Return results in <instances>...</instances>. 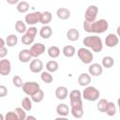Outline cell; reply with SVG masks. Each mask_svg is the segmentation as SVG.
<instances>
[{
    "label": "cell",
    "instance_id": "6da1fadb",
    "mask_svg": "<svg viewBox=\"0 0 120 120\" xmlns=\"http://www.w3.org/2000/svg\"><path fill=\"white\" fill-rule=\"evenodd\" d=\"M109 28L108 21L105 19L96 20L92 22H83V29L87 33H94V34H101L107 31Z\"/></svg>",
    "mask_w": 120,
    "mask_h": 120
},
{
    "label": "cell",
    "instance_id": "7a4b0ae2",
    "mask_svg": "<svg viewBox=\"0 0 120 120\" xmlns=\"http://www.w3.org/2000/svg\"><path fill=\"white\" fill-rule=\"evenodd\" d=\"M85 48L92 50L94 52H100L103 50V42L102 39L98 36H87L82 40Z\"/></svg>",
    "mask_w": 120,
    "mask_h": 120
},
{
    "label": "cell",
    "instance_id": "3957f363",
    "mask_svg": "<svg viewBox=\"0 0 120 120\" xmlns=\"http://www.w3.org/2000/svg\"><path fill=\"white\" fill-rule=\"evenodd\" d=\"M69 101L71 109H82V93L78 89L72 90L69 94Z\"/></svg>",
    "mask_w": 120,
    "mask_h": 120
},
{
    "label": "cell",
    "instance_id": "277c9868",
    "mask_svg": "<svg viewBox=\"0 0 120 120\" xmlns=\"http://www.w3.org/2000/svg\"><path fill=\"white\" fill-rule=\"evenodd\" d=\"M100 96V92L98 88L92 85L86 86L82 91V98L87 101H96Z\"/></svg>",
    "mask_w": 120,
    "mask_h": 120
},
{
    "label": "cell",
    "instance_id": "5b68a950",
    "mask_svg": "<svg viewBox=\"0 0 120 120\" xmlns=\"http://www.w3.org/2000/svg\"><path fill=\"white\" fill-rule=\"evenodd\" d=\"M77 55L79 57V59L85 65H88V64H91L93 59H94V55H93V52L87 49V48H80L78 51H77Z\"/></svg>",
    "mask_w": 120,
    "mask_h": 120
},
{
    "label": "cell",
    "instance_id": "8992f818",
    "mask_svg": "<svg viewBox=\"0 0 120 120\" xmlns=\"http://www.w3.org/2000/svg\"><path fill=\"white\" fill-rule=\"evenodd\" d=\"M22 88L24 94L32 97L35 93H37L40 89V86L36 82H23Z\"/></svg>",
    "mask_w": 120,
    "mask_h": 120
},
{
    "label": "cell",
    "instance_id": "52a82bcc",
    "mask_svg": "<svg viewBox=\"0 0 120 120\" xmlns=\"http://www.w3.org/2000/svg\"><path fill=\"white\" fill-rule=\"evenodd\" d=\"M98 13V8L95 5H90L87 7L84 12V22H92L97 19V15Z\"/></svg>",
    "mask_w": 120,
    "mask_h": 120
},
{
    "label": "cell",
    "instance_id": "ba28073f",
    "mask_svg": "<svg viewBox=\"0 0 120 120\" xmlns=\"http://www.w3.org/2000/svg\"><path fill=\"white\" fill-rule=\"evenodd\" d=\"M40 17H41V12L40 11H33L25 15L24 18V22L29 24L30 26H34L38 22H40Z\"/></svg>",
    "mask_w": 120,
    "mask_h": 120
},
{
    "label": "cell",
    "instance_id": "9c48e42d",
    "mask_svg": "<svg viewBox=\"0 0 120 120\" xmlns=\"http://www.w3.org/2000/svg\"><path fill=\"white\" fill-rule=\"evenodd\" d=\"M45 45L41 42H37V43H34L31 48H30V52H31V55L32 57L34 58H38V56H40L41 54H43L45 52Z\"/></svg>",
    "mask_w": 120,
    "mask_h": 120
},
{
    "label": "cell",
    "instance_id": "30bf717a",
    "mask_svg": "<svg viewBox=\"0 0 120 120\" xmlns=\"http://www.w3.org/2000/svg\"><path fill=\"white\" fill-rule=\"evenodd\" d=\"M11 71V63L8 59L4 58L0 60V75L8 76Z\"/></svg>",
    "mask_w": 120,
    "mask_h": 120
},
{
    "label": "cell",
    "instance_id": "8fae6325",
    "mask_svg": "<svg viewBox=\"0 0 120 120\" xmlns=\"http://www.w3.org/2000/svg\"><path fill=\"white\" fill-rule=\"evenodd\" d=\"M29 68L31 70V72L33 73H39L42 72L43 69V63L40 59L38 58H34L33 60L30 61V66Z\"/></svg>",
    "mask_w": 120,
    "mask_h": 120
},
{
    "label": "cell",
    "instance_id": "7c38bea8",
    "mask_svg": "<svg viewBox=\"0 0 120 120\" xmlns=\"http://www.w3.org/2000/svg\"><path fill=\"white\" fill-rule=\"evenodd\" d=\"M88 72H89L90 76L98 77V76H100L102 74L103 68L98 63H92V64H90V66L88 68Z\"/></svg>",
    "mask_w": 120,
    "mask_h": 120
},
{
    "label": "cell",
    "instance_id": "4fadbf2b",
    "mask_svg": "<svg viewBox=\"0 0 120 120\" xmlns=\"http://www.w3.org/2000/svg\"><path fill=\"white\" fill-rule=\"evenodd\" d=\"M119 43V38L116 34H109L105 38V45L109 48H113Z\"/></svg>",
    "mask_w": 120,
    "mask_h": 120
},
{
    "label": "cell",
    "instance_id": "5bb4252c",
    "mask_svg": "<svg viewBox=\"0 0 120 120\" xmlns=\"http://www.w3.org/2000/svg\"><path fill=\"white\" fill-rule=\"evenodd\" d=\"M18 58L22 63H28L32 60L33 57L28 49H23V50L20 51V52L18 54Z\"/></svg>",
    "mask_w": 120,
    "mask_h": 120
},
{
    "label": "cell",
    "instance_id": "9a60e30c",
    "mask_svg": "<svg viewBox=\"0 0 120 120\" xmlns=\"http://www.w3.org/2000/svg\"><path fill=\"white\" fill-rule=\"evenodd\" d=\"M91 81H92V78L89 75V73L83 72V73H81L79 75V77H78V83L81 86H84V87L88 86L90 84Z\"/></svg>",
    "mask_w": 120,
    "mask_h": 120
},
{
    "label": "cell",
    "instance_id": "2e32d148",
    "mask_svg": "<svg viewBox=\"0 0 120 120\" xmlns=\"http://www.w3.org/2000/svg\"><path fill=\"white\" fill-rule=\"evenodd\" d=\"M56 112L59 116H63V117H67L69 113H70V109L68 107L67 104L65 103H60L56 106Z\"/></svg>",
    "mask_w": 120,
    "mask_h": 120
},
{
    "label": "cell",
    "instance_id": "e0dca14e",
    "mask_svg": "<svg viewBox=\"0 0 120 120\" xmlns=\"http://www.w3.org/2000/svg\"><path fill=\"white\" fill-rule=\"evenodd\" d=\"M68 91L66 86L61 85L55 89V97L60 100H63L66 98H68Z\"/></svg>",
    "mask_w": 120,
    "mask_h": 120
},
{
    "label": "cell",
    "instance_id": "ac0fdd59",
    "mask_svg": "<svg viewBox=\"0 0 120 120\" xmlns=\"http://www.w3.org/2000/svg\"><path fill=\"white\" fill-rule=\"evenodd\" d=\"M56 15L60 20H68L70 18V10L67 8H59L56 10Z\"/></svg>",
    "mask_w": 120,
    "mask_h": 120
},
{
    "label": "cell",
    "instance_id": "d6986e66",
    "mask_svg": "<svg viewBox=\"0 0 120 120\" xmlns=\"http://www.w3.org/2000/svg\"><path fill=\"white\" fill-rule=\"evenodd\" d=\"M52 35V29L50 25H43L39 30V36L44 39L51 38Z\"/></svg>",
    "mask_w": 120,
    "mask_h": 120
},
{
    "label": "cell",
    "instance_id": "ffe728a7",
    "mask_svg": "<svg viewBox=\"0 0 120 120\" xmlns=\"http://www.w3.org/2000/svg\"><path fill=\"white\" fill-rule=\"evenodd\" d=\"M67 38L69 41H77L80 38V32L77 28H70L67 32Z\"/></svg>",
    "mask_w": 120,
    "mask_h": 120
},
{
    "label": "cell",
    "instance_id": "44dd1931",
    "mask_svg": "<svg viewBox=\"0 0 120 120\" xmlns=\"http://www.w3.org/2000/svg\"><path fill=\"white\" fill-rule=\"evenodd\" d=\"M52 12L50 11H43L41 12V17H40V23H42L43 25H49V23L52 22Z\"/></svg>",
    "mask_w": 120,
    "mask_h": 120
},
{
    "label": "cell",
    "instance_id": "7402d4cb",
    "mask_svg": "<svg viewBox=\"0 0 120 120\" xmlns=\"http://www.w3.org/2000/svg\"><path fill=\"white\" fill-rule=\"evenodd\" d=\"M45 67H46L47 71L50 72V73H54L59 68V65H58V63L55 60H50V61H48L46 63V66Z\"/></svg>",
    "mask_w": 120,
    "mask_h": 120
},
{
    "label": "cell",
    "instance_id": "603a6c76",
    "mask_svg": "<svg viewBox=\"0 0 120 120\" xmlns=\"http://www.w3.org/2000/svg\"><path fill=\"white\" fill-rule=\"evenodd\" d=\"M62 52L63 54L68 57V58H70L72 56H74L75 52H76V50L75 48L72 46V45H66L63 47V50H62Z\"/></svg>",
    "mask_w": 120,
    "mask_h": 120
},
{
    "label": "cell",
    "instance_id": "cb8c5ba5",
    "mask_svg": "<svg viewBox=\"0 0 120 120\" xmlns=\"http://www.w3.org/2000/svg\"><path fill=\"white\" fill-rule=\"evenodd\" d=\"M113 65H114V59H113V57L107 55V56H104L102 58V61H101V67L102 68H111Z\"/></svg>",
    "mask_w": 120,
    "mask_h": 120
},
{
    "label": "cell",
    "instance_id": "d4e9b609",
    "mask_svg": "<svg viewBox=\"0 0 120 120\" xmlns=\"http://www.w3.org/2000/svg\"><path fill=\"white\" fill-rule=\"evenodd\" d=\"M29 8L30 5L27 1H19V3L16 6V8L20 13H26L29 10Z\"/></svg>",
    "mask_w": 120,
    "mask_h": 120
},
{
    "label": "cell",
    "instance_id": "484cf974",
    "mask_svg": "<svg viewBox=\"0 0 120 120\" xmlns=\"http://www.w3.org/2000/svg\"><path fill=\"white\" fill-rule=\"evenodd\" d=\"M47 52H48V55L51 58H52V59L57 58L60 55V49L57 46H51V47L48 48Z\"/></svg>",
    "mask_w": 120,
    "mask_h": 120
},
{
    "label": "cell",
    "instance_id": "4316f807",
    "mask_svg": "<svg viewBox=\"0 0 120 120\" xmlns=\"http://www.w3.org/2000/svg\"><path fill=\"white\" fill-rule=\"evenodd\" d=\"M15 29L18 33L20 34H24L27 30V27H26V23L24 22H22V20H18L16 22H15Z\"/></svg>",
    "mask_w": 120,
    "mask_h": 120
},
{
    "label": "cell",
    "instance_id": "83f0119b",
    "mask_svg": "<svg viewBox=\"0 0 120 120\" xmlns=\"http://www.w3.org/2000/svg\"><path fill=\"white\" fill-rule=\"evenodd\" d=\"M5 41H6V44L8 45V47H14L18 43V37L14 34H10L7 37Z\"/></svg>",
    "mask_w": 120,
    "mask_h": 120
},
{
    "label": "cell",
    "instance_id": "f1b7e54d",
    "mask_svg": "<svg viewBox=\"0 0 120 120\" xmlns=\"http://www.w3.org/2000/svg\"><path fill=\"white\" fill-rule=\"evenodd\" d=\"M104 112H106L109 116L115 115V112H116V106H115V104L113 102H112V101H108Z\"/></svg>",
    "mask_w": 120,
    "mask_h": 120
},
{
    "label": "cell",
    "instance_id": "f546056e",
    "mask_svg": "<svg viewBox=\"0 0 120 120\" xmlns=\"http://www.w3.org/2000/svg\"><path fill=\"white\" fill-rule=\"evenodd\" d=\"M22 108L25 112H29L32 110V100L29 97H25L22 100Z\"/></svg>",
    "mask_w": 120,
    "mask_h": 120
},
{
    "label": "cell",
    "instance_id": "4dcf8cb0",
    "mask_svg": "<svg viewBox=\"0 0 120 120\" xmlns=\"http://www.w3.org/2000/svg\"><path fill=\"white\" fill-rule=\"evenodd\" d=\"M40 79L45 83H51V82H52L53 77H52V73H50L48 71H42L40 73Z\"/></svg>",
    "mask_w": 120,
    "mask_h": 120
},
{
    "label": "cell",
    "instance_id": "1f68e13d",
    "mask_svg": "<svg viewBox=\"0 0 120 120\" xmlns=\"http://www.w3.org/2000/svg\"><path fill=\"white\" fill-rule=\"evenodd\" d=\"M43 98H44V92H43L41 89H39L37 93H35V94L31 97V100L34 101V102H36V103L41 102V101L43 100Z\"/></svg>",
    "mask_w": 120,
    "mask_h": 120
},
{
    "label": "cell",
    "instance_id": "d6a6232c",
    "mask_svg": "<svg viewBox=\"0 0 120 120\" xmlns=\"http://www.w3.org/2000/svg\"><path fill=\"white\" fill-rule=\"evenodd\" d=\"M21 40H22V44H24V45H31V44L34 42L35 38L32 37V36H30V35H28V34H26V33H24V34L22 35Z\"/></svg>",
    "mask_w": 120,
    "mask_h": 120
},
{
    "label": "cell",
    "instance_id": "836d02e7",
    "mask_svg": "<svg viewBox=\"0 0 120 120\" xmlns=\"http://www.w3.org/2000/svg\"><path fill=\"white\" fill-rule=\"evenodd\" d=\"M14 112H16V114H17V116H18V120H25V118H26V116H27V115H26V112H25L22 107L16 108Z\"/></svg>",
    "mask_w": 120,
    "mask_h": 120
},
{
    "label": "cell",
    "instance_id": "e575fe53",
    "mask_svg": "<svg viewBox=\"0 0 120 120\" xmlns=\"http://www.w3.org/2000/svg\"><path fill=\"white\" fill-rule=\"evenodd\" d=\"M107 103H108V100L106 98H101L98 100V110L100 112H105V109H106V106H107Z\"/></svg>",
    "mask_w": 120,
    "mask_h": 120
},
{
    "label": "cell",
    "instance_id": "d590c367",
    "mask_svg": "<svg viewBox=\"0 0 120 120\" xmlns=\"http://www.w3.org/2000/svg\"><path fill=\"white\" fill-rule=\"evenodd\" d=\"M12 83H13V85H14L15 87L20 88V87L22 86L23 82H22V79L19 75H15V76H13V78H12Z\"/></svg>",
    "mask_w": 120,
    "mask_h": 120
},
{
    "label": "cell",
    "instance_id": "8d00e7d4",
    "mask_svg": "<svg viewBox=\"0 0 120 120\" xmlns=\"http://www.w3.org/2000/svg\"><path fill=\"white\" fill-rule=\"evenodd\" d=\"M70 113L75 118H82L83 115V108H82V109H70Z\"/></svg>",
    "mask_w": 120,
    "mask_h": 120
},
{
    "label": "cell",
    "instance_id": "74e56055",
    "mask_svg": "<svg viewBox=\"0 0 120 120\" xmlns=\"http://www.w3.org/2000/svg\"><path fill=\"white\" fill-rule=\"evenodd\" d=\"M4 116H5V120H18V116H17L16 112H12V111L8 112Z\"/></svg>",
    "mask_w": 120,
    "mask_h": 120
},
{
    "label": "cell",
    "instance_id": "f35d334b",
    "mask_svg": "<svg viewBox=\"0 0 120 120\" xmlns=\"http://www.w3.org/2000/svg\"><path fill=\"white\" fill-rule=\"evenodd\" d=\"M25 33L35 38V37L37 36V34H38V29H37V27H35V26H30L29 28H27V30H26Z\"/></svg>",
    "mask_w": 120,
    "mask_h": 120
},
{
    "label": "cell",
    "instance_id": "ab89813d",
    "mask_svg": "<svg viewBox=\"0 0 120 120\" xmlns=\"http://www.w3.org/2000/svg\"><path fill=\"white\" fill-rule=\"evenodd\" d=\"M8 95V88L6 85L0 84V98H4Z\"/></svg>",
    "mask_w": 120,
    "mask_h": 120
},
{
    "label": "cell",
    "instance_id": "60d3db41",
    "mask_svg": "<svg viewBox=\"0 0 120 120\" xmlns=\"http://www.w3.org/2000/svg\"><path fill=\"white\" fill-rule=\"evenodd\" d=\"M7 55H8V49L6 47L0 48V58L1 59H4Z\"/></svg>",
    "mask_w": 120,
    "mask_h": 120
},
{
    "label": "cell",
    "instance_id": "b9f144b4",
    "mask_svg": "<svg viewBox=\"0 0 120 120\" xmlns=\"http://www.w3.org/2000/svg\"><path fill=\"white\" fill-rule=\"evenodd\" d=\"M7 3L10 5H15V4H18L19 1L18 0H7Z\"/></svg>",
    "mask_w": 120,
    "mask_h": 120
},
{
    "label": "cell",
    "instance_id": "7bdbcfd3",
    "mask_svg": "<svg viewBox=\"0 0 120 120\" xmlns=\"http://www.w3.org/2000/svg\"><path fill=\"white\" fill-rule=\"evenodd\" d=\"M5 45H6V41H5L2 38H0V48L5 47Z\"/></svg>",
    "mask_w": 120,
    "mask_h": 120
},
{
    "label": "cell",
    "instance_id": "ee69618b",
    "mask_svg": "<svg viewBox=\"0 0 120 120\" xmlns=\"http://www.w3.org/2000/svg\"><path fill=\"white\" fill-rule=\"evenodd\" d=\"M25 120H37V118L34 116V115H27Z\"/></svg>",
    "mask_w": 120,
    "mask_h": 120
},
{
    "label": "cell",
    "instance_id": "f6af8a7d",
    "mask_svg": "<svg viewBox=\"0 0 120 120\" xmlns=\"http://www.w3.org/2000/svg\"><path fill=\"white\" fill-rule=\"evenodd\" d=\"M54 120H68L67 117H63V116H58V117H56Z\"/></svg>",
    "mask_w": 120,
    "mask_h": 120
},
{
    "label": "cell",
    "instance_id": "bcb514c9",
    "mask_svg": "<svg viewBox=\"0 0 120 120\" xmlns=\"http://www.w3.org/2000/svg\"><path fill=\"white\" fill-rule=\"evenodd\" d=\"M0 120H5V116L2 113H0Z\"/></svg>",
    "mask_w": 120,
    "mask_h": 120
}]
</instances>
